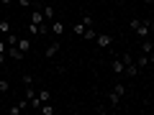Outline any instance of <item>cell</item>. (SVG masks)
<instances>
[{
    "mask_svg": "<svg viewBox=\"0 0 154 115\" xmlns=\"http://www.w3.org/2000/svg\"><path fill=\"white\" fill-rule=\"evenodd\" d=\"M93 41L100 46V49H110V44H113V36H110V33H95Z\"/></svg>",
    "mask_w": 154,
    "mask_h": 115,
    "instance_id": "obj_1",
    "label": "cell"
},
{
    "mask_svg": "<svg viewBox=\"0 0 154 115\" xmlns=\"http://www.w3.org/2000/svg\"><path fill=\"white\" fill-rule=\"evenodd\" d=\"M64 31H67V23H64V21H57V18H51V21H49V33L62 36Z\"/></svg>",
    "mask_w": 154,
    "mask_h": 115,
    "instance_id": "obj_2",
    "label": "cell"
},
{
    "mask_svg": "<svg viewBox=\"0 0 154 115\" xmlns=\"http://www.w3.org/2000/svg\"><path fill=\"white\" fill-rule=\"evenodd\" d=\"M136 33H139V38H149V33H152V21H141L136 26Z\"/></svg>",
    "mask_w": 154,
    "mask_h": 115,
    "instance_id": "obj_3",
    "label": "cell"
},
{
    "mask_svg": "<svg viewBox=\"0 0 154 115\" xmlns=\"http://www.w3.org/2000/svg\"><path fill=\"white\" fill-rule=\"evenodd\" d=\"M38 8H41V16H44V21H51V18H57V13H54V8L49 5V3H38Z\"/></svg>",
    "mask_w": 154,
    "mask_h": 115,
    "instance_id": "obj_4",
    "label": "cell"
},
{
    "mask_svg": "<svg viewBox=\"0 0 154 115\" xmlns=\"http://www.w3.org/2000/svg\"><path fill=\"white\" fill-rule=\"evenodd\" d=\"M59 49H62V44H59V41H51V44L46 46V59H54V56L59 54Z\"/></svg>",
    "mask_w": 154,
    "mask_h": 115,
    "instance_id": "obj_5",
    "label": "cell"
},
{
    "mask_svg": "<svg viewBox=\"0 0 154 115\" xmlns=\"http://www.w3.org/2000/svg\"><path fill=\"white\" fill-rule=\"evenodd\" d=\"M134 64H136L139 69H146V66H152V54H141L136 61H134Z\"/></svg>",
    "mask_w": 154,
    "mask_h": 115,
    "instance_id": "obj_6",
    "label": "cell"
},
{
    "mask_svg": "<svg viewBox=\"0 0 154 115\" xmlns=\"http://www.w3.org/2000/svg\"><path fill=\"white\" fill-rule=\"evenodd\" d=\"M139 72H141V69H139V66L134 64V61H131V64H126V66H123V74H126L128 79H134V77H136Z\"/></svg>",
    "mask_w": 154,
    "mask_h": 115,
    "instance_id": "obj_7",
    "label": "cell"
},
{
    "mask_svg": "<svg viewBox=\"0 0 154 115\" xmlns=\"http://www.w3.org/2000/svg\"><path fill=\"white\" fill-rule=\"evenodd\" d=\"M16 49H18V51H23V54H28V51H31V38H18Z\"/></svg>",
    "mask_w": 154,
    "mask_h": 115,
    "instance_id": "obj_8",
    "label": "cell"
},
{
    "mask_svg": "<svg viewBox=\"0 0 154 115\" xmlns=\"http://www.w3.org/2000/svg\"><path fill=\"white\" fill-rule=\"evenodd\" d=\"M11 21H8V18H0V36H8V33H11Z\"/></svg>",
    "mask_w": 154,
    "mask_h": 115,
    "instance_id": "obj_9",
    "label": "cell"
},
{
    "mask_svg": "<svg viewBox=\"0 0 154 115\" xmlns=\"http://www.w3.org/2000/svg\"><path fill=\"white\" fill-rule=\"evenodd\" d=\"M38 113H41V115H54V105H51V102H41V105H38Z\"/></svg>",
    "mask_w": 154,
    "mask_h": 115,
    "instance_id": "obj_10",
    "label": "cell"
},
{
    "mask_svg": "<svg viewBox=\"0 0 154 115\" xmlns=\"http://www.w3.org/2000/svg\"><path fill=\"white\" fill-rule=\"evenodd\" d=\"M123 66H126V64H123L121 59H113V61H110V69H113L116 74H123Z\"/></svg>",
    "mask_w": 154,
    "mask_h": 115,
    "instance_id": "obj_11",
    "label": "cell"
},
{
    "mask_svg": "<svg viewBox=\"0 0 154 115\" xmlns=\"http://www.w3.org/2000/svg\"><path fill=\"white\" fill-rule=\"evenodd\" d=\"M121 97H123V95H118V92H113V90H110V92H108V102L113 105V108H118V102H121Z\"/></svg>",
    "mask_w": 154,
    "mask_h": 115,
    "instance_id": "obj_12",
    "label": "cell"
},
{
    "mask_svg": "<svg viewBox=\"0 0 154 115\" xmlns=\"http://www.w3.org/2000/svg\"><path fill=\"white\" fill-rule=\"evenodd\" d=\"M5 51H8V56H11V59H16V61H18V59H23V51H18L16 46H8Z\"/></svg>",
    "mask_w": 154,
    "mask_h": 115,
    "instance_id": "obj_13",
    "label": "cell"
},
{
    "mask_svg": "<svg viewBox=\"0 0 154 115\" xmlns=\"http://www.w3.org/2000/svg\"><path fill=\"white\" fill-rule=\"evenodd\" d=\"M38 100H41V102H49V100H51V92H49V90H38Z\"/></svg>",
    "mask_w": 154,
    "mask_h": 115,
    "instance_id": "obj_14",
    "label": "cell"
},
{
    "mask_svg": "<svg viewBox=\"0 0 154 115\" xmlns=\"http://www.w3.org/2000/svg\"><path fill=\"white\" fill-rule=\"evenodd\" d=\"M82 38H85V41H93V38H95V28H93V26L85 28V31H82Z\"/></svg>",
    "mask_w": 154,
    "mask_h": 115,
    "instance_id": "obj_15",
    "label": "cell"
},
{
    "mask_svg": "<svg viewBox=\"0 0 154 115\" xmlns=\"http://www.w3.org/2000/svg\"><path fill=\"white\" fill-rule=\"evenodd\" d=\"M26 31H28V36H38V26H36V23H31V21H28Z\"/></svg>",
    "mask_w": 154,
    "mask_h": 115,
    "instance_id": "obj_16",
    "label": "cell"
},
{
    "mask_svg": "<svg viewBox=\"0 0 154 115\" xmlns=\"http://www.w3.org/2000/svg\"><path fill=\"white\" fill-rule=\"evenodd\" d=\"M5 44H8V46H16V44H18V36H16L13 31H11V33L5 36Z\"/></svg>",
    "mask_w": 154,
    "mask_h": 115,
    "instance_id": "obj_17",
    "label": "cell"
},
{
    "mask_svg": "<svg viewBox=\"0 0 154 115\" xmlns=\"http://www.w3.org/2000/svg\"><path fill=\"white\" fill-rule=\"evenodd\" d=\"M82 31H85L82 23H72V33H75V36H82Z\"/></svg>",
    "mask_w": 154,
    "mask_h": 115,
    "instance_id": "obj_18",
    "label": "cell"
},
{
    "mask_svg": "<svg viewBox=\"0 0 154 115\" xmlns=\"http://www.w3.org/2000/svg\"><path fill=\"white\" fill-rule=\"evenodd\" d=\"M80 23H82L85 28H90V26H95V21H93V16H82V21H80Z\"/></svg>",
    "mask_w": 154,
    "mask_h": 115,
    "instance_id": "obj_19",
    "label": "cell"
},
{
    "mask_svg": "<svg viewBox=\"0 0 154 115\" xmlns=\"http://www.w3.org/2000/svg\"><path fill=\"white\" fill-rule=\"evenodd\" d=\"M0 92H11V82L8 79H0Z\"/></svg>",
    "mask_w": 154,
    "mask_h": 115,
    "instance_id": "obj_20",
    "label": "cell"
},
{
    "mask_svg": "<svg viewBox=\"0 0 154 115\" xmlns=\"http://www.w3.org/2000/svg\"><path fill=\"white\" fill-rule=\"evenodd\" d=\"M31 97H36V90L31 84H26V100H31Z\"/></svg>",
    "mask_w": 154,
    "mask_h": 115,
    "instance_id": "obj_21",
    "label": "cell"
},
{
    "mask_svg": "<svg viewBox=\"0 0 154 115\" xmlns=\"http://www.w3.org/2000/svg\"><path fill=\"white\" fill-rule=\"evenodd\" d=\"M18 5H26V8H33V0H16Z\"/></svg>",
    "mask_w": 154,
    "mask_h": 115,
    "instance_id": "obj_22",
    "label": "cell"
},
{
    "mask_svg": "<svg viewBox=\"0 0 154 115\" xmlns=\"http://www.w3.org/2000/svg\"><path fill=\"white\" fill-rule=\"evenodd\" d=\"M23 84H33V77L31 74H23Z\"/></svg>",
    "mask_w": 154,
    "mask_h": 115,
    "instance_id": "obj_23",
    "label": "cell"
},
{
    "mask_svg": "<svg viewBox=\"0 0 154 115\" xmlns=\"http://www.w3.org/2000/svg\"><path fill=\"white\" fill-rule=\"evenodd\" d=\"M5 49H8V44H5V38H0V54H5Z\"/></svg>",
    "mask_w": 154,
    "mask_h": 115,
    "instance_id": "obj_24",
    "label": "cell"
},
{
    "mask_svg": "<svg viewBox=\"0 0 154 115\" xmlns=\"http://www.w3.org/2000/svg\"><path fill=\"white\" fill-rule=\"evenodd\" d=\"M16 0H0V5H13Z\"/></svg>",
    "mask_w": 154,
    "mask_h": 115,
    "instance_id": "obj_25",
    "label": "cell"
},
{
    "mask_svg": "<svg viewBox=\"0 0 154 115\" xmlns=\"http://www.w3.org/2000/svg\"><path fill=\"white\" fill-rule=\"evenodd\" d=\"M144 3H146V5H152V3H154V0H144Z\"/></svg>",
    "mask_w": 154,
    "mask_h": 115,
    "instance_id": "obj_26",
    "label": "cell"
},
{
    "mask_svg": "<svg viewBox=\"0 0 154 115\" xmlns=\"http://www.w3.org/2000/svg\"><path fill=\"white\" fill-rule=\"evenodd\" d=\"M3 113H5V108H3V105H0V115H3Z\"/></svg>",
    "mask_w": 154,
    "mask_h": 115,
    "instance_id": "obj_27",
    "label": "cell"
},
{
    "mask_svg": "<svg viewBox=\"0 0 154 115\" xmlns=\"http://www.w3.org/2000/svg\"><path fill=\"white\" fill-rule=\"evenodd\" d=\"M0 18H3V5H0Z\"/></svg>",
    "mask_w": 154,
    "mask_h": 115,
    "instance_id": "obj_28",
    "label": "cell"
}]
</instances>
